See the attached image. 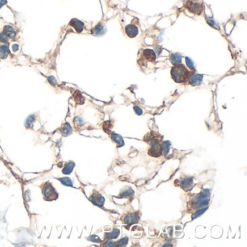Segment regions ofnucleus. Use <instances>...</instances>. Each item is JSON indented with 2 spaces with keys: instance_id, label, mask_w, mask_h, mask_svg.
I'll return each mask as SVG.
<instances>
[{
  "instance_id": "obj_17",
  "label": "nucleus",
  "mask_w": 247,
  "mask_h": 247,
  "mask_svg": "<svg viewBox=\"0 0 247 247\" xmlns=\"http://www.w3.org/2000/svg\"><path fill=\"white\" fill-rule=\"evenodd\" d=\"M111 139H112L113 142L117 143L118 147H123L125 144L123 137L120 135L117 134L115 133H111Z\"/></svg>"
},
{
  "instance_id": "obj_23",
  "label": "nucleus",
  "mask_w": 247,
  "mask_h": 247,
  "mask_svg": "<svg viewBox=\"0 0 247 247\" xmlns=\"http://www.w3.org/2000/svg\"><path fill=\"white\" fill-rule=\"evenodd\" d=\"M36 117L34 115H31L28 116V117L26 119L25 123V126L26 128H31L33 127V123L35 121Z\"/></svg>"
},
{
  "instance_id": "obj_28",
  "label": "nucleus",
  "mask_w": 247,
  "mask_h": 247,
  "mask_svg": "<svg viewBox=\"0 0 247 247\" xmlns=\"http://www.w3.org/2000/svg\"><path fill=\"white\" fill-rule=\"evenodd\" d=\"M185 59H186V65L188 66V68H189L190 70H194H194H195V65H194V62L192 61L191 59L189 58V57H186Z\"/></svg>"
},
{
  "instance_id": "obj_34",
  "label": "nucleus",
  "mask_w": 247,
  "mask_h": 247,
  "mask_svg": "<svg viewBox=\"0 0 247 247\" xmlns=\"http://www.w3.org/2000/svg\"><path fill=\"white\" fill-rule=\"evenodd\" d=\"M133 110H134L135 114L138 115H141L143 114V110L141 107H139V106H134L133 107Z\"/></svg>"
},
{
  "instance_id": "obj_9",
  "label": "nucleus",
  "mask_w": 247,
  "mask_h": 247,
  "mask_svg": "<svg viewBox=\"0 0 247 247\" xmlns=\"http://www.w3.org/2000/svg\"><path fill=\"white\" fill-rule=\"evenodd\" d=\"M202 80H203V76L200 74L194 73H191L189 78V84L193 86H199L202 84Z\"/></svg>"
},
{
  "instance_id": "obj_3",
  "label": "nucleus",
  "mask_w": 247,
  "mask_h": 247,
  "mask_svg": "<svg viewBox=\"0 0 247 247\" xmlns=\"http://www.w3.org/2000/svg\"><path fill=\"white\" fill-rule=\"evenodd\" d=\"M191 72L181 63L173 65L171 68V75L174 81L178 84H183L188 82Z\"/></svg>"
},
{
  "instance_id": "obj_2",
  "label": "nucleus",
  "mask_w": 247,
  "mask_h": 247,
  "mask_svg": "<svg viewBox=\"0 0 247 247\" xmlns=\"http://www.w3.org/2000/svg\"><path fill=\"white\" fill-rule=\"evenodd\" d=\"M210 189H204L201 193L195 194L189 202V207L193 210H197L208 206L210 202Z\"/></svg>"
},
{
  "instance_id": "obj_19",
  "label": "nucleus",
  "mask_w": 247,
  "mask_h": 247,
  "mask_svg": "<svg viewBox=\"0 0 247 247\" xmlns=\"http://www.w3.org/2000/svg\"><path fill=\"white\" fill-rule=\"evenodd\" d=\"M120 233V230L117 228H114L112 232L104 234V238L107 240H112V239H116L119 235Z\"/></svg>"
},
{
  "instance_id": "obj_6",
  "label": "nucleus",
  "mask_w": 247,
  "mask_h": 247,
  "mask_svg": "<svg viewBox=\"0 0 247 247\" xmlns=\"http://www.w3.org/2000/svg\"><path fill=\"white\" fill-rule=\"evenodd\" d=\"M184 6L190 13L196 15H202L204 11L203 3L200 0H187Z\"/></svg>"
},
{
  "instance_id": "obj_15",
  "label": "nucleus",
  "mask_w": 247,
  "mask_h": 247,
  "mask_svg": "<svg viewBox=\"0 0 247 247\" xmlns=\"http://www.w3.org/2000/svg\"><path fill=\"white\" fill-rule=\"evenodd\" d=\"M75 166H76V164H75L74 162H68V163L65 164L63 169H62V173L64 175H70V173H72L73 171Z\"/></svg>"
},
{
  "instance_id": "obj_13",
  "label": "nucleus",
  "mask_w": 247,
  "mask_h": 247,
  "mask_svg": "<svg viewBox=\"0 0 247 247\" xmlns=\"http://www.w3.org/2000/svg\"><path fill=\"white\" fill-rule=\"evenodd\" d=\"M194 183V178L192 177H186L181 181V185L184 190L191 189Z\"/></svg>"
},
{
  "instance_id": "obj_21",
  "label": "nucleus",
  "mask_w": 247,
  "mask_h": 247,
  "mask_svg": "<svg viewBox=\"0 0 247 247\" xmlns=\"http://www.w3.org/2000/svg\"><path fill=\"white\" fill-rule=\"evenodd\" d=\"M134 195V191L131 187H127L124 191H121L118 198H131Z\"/></svg>"
},
{
  "instance_id": "obj_24",
  "label": "nucleus",
  "mask_w": 247,
  "mask_h": 247,
  "mask_svg": "<svg viewBox=\"0 0 247 247\" xmlns=\"http://www.w3.org/2000/svg\"><path fill=\"white\" fill-rule=\"evenodd\" d=\"M171 143L169 141H164L163 143H162V149H163V154L166 155H167L170 151V148H171Z\"/></svg>"
},
{
  "instance_id": "obj_25",
  "label": "nucleus",
  "mask_w": 247,
  "mask_h": 247,
  "mask_svg": "<svg viewBox=\"0 0 247 247\" xmlns=\"http://www.w3.org/2000/svg\"><path fill=\"white\" fill-rule=\"evenodd\" d=\"M59 181L61 182L62 185L66 186H73V183L72 180L68 177H63V178H58Z\"/></svg>"
},
{
  "instance_id": "obj_37",
  "label": "nucleus",
  "mask_w": 247,
  "mask_h": 247,
  "mask_svg": "<svg viewBox=\"0 0 247 247\" xmlns=\"http://www.w3.org/2000/svg\"><path fill=\"white\" fill-rule=\"evenodd\" d=\"M13 49L14 52H16L18 49V44H14L13 45Z\"/></svg>"
},
{
  "instance_id": "obj_27",
  "label": "nucleus",
  "mask_w": 247,
  "mask_h": 247,
  "mask_svg": "<svg viewBox=\"0 0 247 247\" xmlns=\"http://www.w3.org/2000/svg\"><path fill=\"white\" fill-rule=\"evenodd\" d=\"M127 243H128V238L127 237H124L115 243V246H127Z\"/></svg>"
},
{
  "instance_id": "obj_30",
  "label": "nucleus",
  "mask_w": 247,
  "mask_h": 247,
  "mask_svg": "<svg viewBox=\"0 0 247 247\" xmlns=\"http://www.w3.org/2000/svg\"><path fill=\"white\" fill-rule=\"evenodd\" d=\"M88 240L94 242V243H100L102 241V240L100 239V238L99 236H96V235H93V236H91L89 238H88Z\"/></svg>"
},
{
  "instance_id": "obj_10",
  "label": "nucleus",
  "mask_w": 247,
  "mask_h": 247,
  "mask_svg": "<svg viewBox=\"0 0 247 247\" xmlns=\"http://www.w3.org/2000/svg\"><path fill=\"white\" fill-rule=\"evenodd\" d=\"M125 31L129 38H134L139 34V28L135 25L129 24V25L125 26Z\"/></svg>"
},
{
  "instance_id": "obj_18",
  "label": "nucleus",
  "mask_w": 247,
  "mask_h": 247,
  "mask_svg": "<svg viewBox=\"0 0 247 247\" xmlns=\"http://www.w3.org/2000/svg\"><path fill=\"white\" fill-rule=\"evenodd\" d=\"M10 50L8 46L6 44H0V59H6L9 55Z\"/></svg>"
},
{
  "instance_id": "obj_4",
  "label": "nucleus",
  "mask_w": 247,
  "mask_h": 247,
  "mask_svg": "<svg viewBox=\"0 0 247 247\" xmlns=\"http://www.w3.org/2000/svg\"><path fill=\"white\" fill-rule=\"evenodd\" d=\"M41 191L44 200L48 202L57 199L59 194L50 182H45L41 186Z\"/></svg>"
},
{
  "instance_id": "obj_1",
  "label": "nucleus",
  "mask_w": 247,
  "mask_h": 247,
  "mask_svg": "<svg viewBox=\"0 0 247 247\" xmlns=\"http://www.w3.org/2000/svg\"><path fill=\"white\" fill-rule=\"evenodd\" d=\"M143 141L149 145V149L148 151L149 155L154 157H159L163 155L162 149V136L159 133L151 131L148 133L143 138Z\"/></svg>"
},
{
  "instance_id": "obj_11",
  "label": "nucleus",
  "mask_w": 247,
  "mask_h": 247,
  "mask_svg": "<svg viewBox=\"0 0 247 247\" xmlns=\"http://www.w3.org/2000/svg\"><path fill=\"white\" fill-rule=\"evenodd\" d=\"M69 25L74 28L77 33H81L84 29V23L76 18H73L69 23Z\"/></svg>"
},
{
  "instance_id": "obj_26",
  "label": "nucleus",
  "mask_w": 247,
  "mask_h": 247,
  "mask_svg": "<svg viewBox=\"0 0 247 247\" xmlns=\"http://www.w3.org/2000/svg\"><path fill=\"white\" fill-rule=\"evenodd\" d=\"M207 209H208V206H205V207L201 208V209L196 210L195 213H194L193 214H192L191 219L194 220V219H195V218H197L198 217L202 215V214H204V212L207 210Z\"/></svg>"
},
{
  "instance_id": "obj_5",
  "label": "nucleus",
  "mask_w": 247,
  "mask_h": 247,
  "mask_svg": "<svg viewBox=\"0 0 247 247\" xmlns=\"http://www.w3.org/2000/svg\"><path fill=\"white\" fill-rule=\"evenodd\" d=\"M156 60V54L155 51L150 49H145L140 54L138 62L142 67H147L149 63H155Z\"/></svg>"
},
{
  "instance_id": "obj_35",
  "label": "nucleus",
  "mask_w": 247,
  "mask_h": 247,
  "mask_svg": "<svg viewBox=\"0 0 247 247\" xmlns=\"http://www.w3.org/2000/svg\"><path fill=\"white\" fill-rule=\"evenodd\" d=\"M103 246H115V243L112 242L111 240H108V241H107L104 243V244H103Z\"/></svg>"
},
{
  "instance_id": "obj_36",
  "label": "nucleus",
  "mask_w": 247,
  "mask_h": 247,
  "mask_svg": "<svg viewBox=\"0 0 247 247\" xmlns=\"http://www.w3.org/2000/svg\"><path fill=\"white\" fill-rule=\"evenodd\" d=\"M7 3V0H0V8H2L4 5Z\"/></svg>"
},
{
  "instance_id": "obj_31",
  "label": "nucleus",
  "mask_w": 247,
  "mask_h": 247,
  "mask_svg": "<svg viewBox=\"0 0 247 247\" xmlns=\"http://www.w3.org/2000/svg\"><path fill=\"white\" fill-rule=\"evenodd\" d=\"M74 123L76 125V126H81V125H84V121H83V119L80 118V117H77L75 118L74 120Z\"/></svg>"
},
{
  "instance_id": "obj_29",
  "label": "nucleus",
  "mask_w": 247,
  "mask_h": 247,
  "mask_svg": "<svg viewBox=\"0 0 247 247\" xmlns=\"http://www.w3.org/2000/svg\"><path fill=\"white\" fill-rule=\"evenodd\" d=\"M10 38L7 37V36L5 35L2 32V33H0V43L2 44H6L7 42H8L9 41Z\"/></svg>"
},
{
  "instance_id": "obj_12",
  "label": "nucleus",
  "mask_w": 247,
  "mask_h": 247,
  "mask_svg": "<svg viewBox=\"0 0 247 247\" xmlns=\"http://www.w3.org/2000/svg\"><path fill=\"white\" fill-rule=\"evenodd\" d=\"M60 133L63 136H68L73 133V128L69 123H65L62 125V126L60 128Z\"/></svg>"
},
{
  "instance_id": "obj_33",
  "label": "nucleus",
  "mask_w": 247,
  "mask_h": 247,
  "mask_svg": "<svg viewBox=\"0 0 247 247\" xmlns=\"http://www.w3.org/2000/svg\"><path fill=\"white\" fill-rule=\"evenodd\" d=\"M48 81L52 86H55L57 85L56 79L54 76H49L48 77Z\"/></svg>"
},
{
  "instance_id": "obj_32",
  "label": "nucleus",
  "mask_w": 247,
  "mask_h": 247,
  "mask_svg": "<svg viewBox=\"0 0 247 247\" xmlns=\"http://www.w3.org/2000/svg\"><path fill=\"white\" fill-rule=\"evenodd\" d=\"M206 21H207L208 24H209L210 26H212V27H213L214 28H218V26L216 25L215 22L214 21V20L212 19V18H206Z\"/></svg>"
},
{
  "instance_id": "obj_22",
  "label": "nucleus",
  "mask_w": 247,
  "mask_h": 247,
  "mask_svg": "<svg viewBox=\"0 0 247 247\" xmlns=\"http://www.w3.org/2000/svg\"><path fill=\"white\" fill-rule=\"evenodd\" d=\"M73 98L78 104H83L85 102L84 96H82V94H80V92H78V91H76V92L74 93Z\"/></svg>"
},
{
  "instance_id": "obj_20",
  "label": "nucleus",
  "mask_w": 247,
  "mask_h": 247,
  "mask_svg": "<svg viewBox=\"0 0 247 247\" xmlns=\"http://www.w3.org/2000/svg\"><path fill=\"white\" fill-rule=\"evenodd\" d=\"M170 61L173 65H179L181 63L182 61V57L180 53H174L172 54L170 57Z\"/></svg>"
},
{
  "instance_id": "obj_8",
  "label": "nucleus",
  "mask_w": 247,
  "mask_h": 247,
  "mask_svg": "<svg viewBox=\"0 0 247 247\" xmlns=\"http://www.w3.org/2000/svg\"><path fill=\"white\" fill-rule=\"evenodd\" d=\"M140 218V216L138 214V212H134V213L127 214L123 218V222H125V225H130L134 224L138 222Z\"/></svg>"
},
{
  "instance_id": "obj_16",
  "label": "nucleus",
  "mask_w": 247,
  "mask_h": 247,
  "mask_svg": "<svg viewBox=\"0 0 247 247\" xmlns=\"http://www.w3.org/2000/svg\"><path fill=\"white\" fill-rule=\"evenodd\" d=\"M2 33L5 34V35L7 36L10 39V38H15L16 36V32L15 31V29L10 25H5L3 28Z\"/></svg>"
},
{
  "instance_id": "obj_7",
  "label": "nucleus",
  "mask_w": 247,
  "mask_h": 247,
  "mask_svg": "<svg viewBox=\"0 0 247 247\" xmlns=\"http://www.w3.org/2000/svg\"><path fill=\"white\" fill-rule=\"evenodd\" d=\"M89 200L93 204H95V205L100 206V207H102L104 206L105 202V199L104 198V196L101 195L99 192L96 191H93L92 194L89 197Z\"/></svg>"
},
{
  "instance_id": "obj_14",
  "label": "nucleus",
  "mask_w": 247,
  "mask_h": 247,
  "mask_svg": "<svg viewBox=\"0 0 247 247\" xmlns=\"http://www.w3.org/2000/svg\"><path fill=\"white\" fill-rule=\"evenodd\" d=\"M106 32L104 26L102 23H98L92 30V34L94 36H101Z\"/></svg>"
}]
</instances>
